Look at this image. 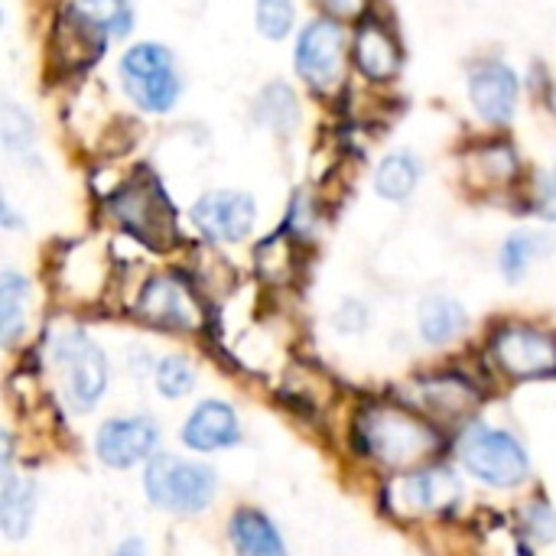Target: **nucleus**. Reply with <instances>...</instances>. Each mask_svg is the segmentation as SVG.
<instances>
[{
  "mask_svg": "<svg viewBox=\"0 0 556 556\" xmlns=\"http://www.w3.org/2000/svg\"><path fill=\"white\" fill-rule=\"evenodd\" d=\"M358 446L368 459L388 469H414L430 463L443 450L440 430L401 404H371L355 420Z\"/></svg>",
  "mask_w": 556,
  "mask_h": 556,
  "instance_id": "f257e3e1",
  "label": "nucleus"
},
{
  "mask_svg": "<svg viewBox=\"0 0 556 556\" xmlns=\"http://www.w3.org/2000/svg\"><path fill=\"white\" fill-rule=\"evenodd\" d=\"M117 78L130 104L143 114H169L182 94L176 55L163 42H134L117 62Z\"/></svg>",
  "mask_w": 556,
  "mask_h": 556,
  "instance_id": "f03ea898",
  "label": "nucleus"
},
{
  "mask_svg": "<svg viewBox=\"0 0 556 556\" xmlns=\"http://www.w3.org/2000/svg\"><path fill=\"white\" fill-rule=\"evenodd\" d=\"M349 59H352V39L342 20L316 16L300 29L293 49V68L303 78V85L313 88L316 94H332L342 88Z\"/></svg>",
  "mask_w": 556,
  "mask_h": 556,
  "instance_id": "7ed1b4c3",
  "label": "nucleus"
},
{
  "mask_svg": "<svg viewBox=\"0 0 556 556\" xmlns=\"http://www.w3.org/2000/svg\"><path fill=\"white\" fill-rule=\"evenodd\" d=\"M108 215L140 244L163 251L176 241V212L166 192L143 176L127 179L117 192L108 195Z\"/></svg>",
  "mask_w": 556,
  "mask_h": 556,
  "instance_id": "20e7f679",
  "label": "nucleus"
},
{
  "mask_svg": "<svg viewBox=\"0 0 556 556\" xmlns=\"http://www.w3.org/2000/svg\"><path fill=\"white\" fill-rule=\"evenodd\" d=\"M143 492L150 505L173 515H202L215 498V472L202 463L156 453L147 459Z\"/></svg>",
  "mask_w": 556,
  "mask_h": 556,
  "instance_id": "39448f33",
  "label": "nucleus"
},
{
  "mask_svg": "<svg viewBox=\"0 0 556 556\" xmlns=\"http://www.w3.org/2000/svg\"><path fill=\"white\" fill-rule=\"evenodd\" d=\"M459 456H463V466L469 469V476H476L479 482L495 485V489H515L531 472V459H528L525 446L511 433L492 430L482 424L466 427V433L459 440Z\"/></svg>",
  "mask_w": 556,
  "mask_h": 556,
  "instance_id": "423d86ee",
  "label": "nucleus"
},
{
  "mask_svg": "<svg viewBox=\"0 0 556 556\" xmlns=\"http://www.w3.org/2000/svg\"><path fill=\"white\" fill-rule=\"evenodd\" d=\"M489 355L495 368L515 381H538L556 375V336L528 323H508L495 329Z\"/></svg>",
  "mask_w": 556,
  "mask_h": 556,
  "instance_id": "0eeeda50",
  "label": "nucleus"
},
{
  "mask_svg": "<svg viewBox=\"0 0 556 556\" xmlns=\"http://www.w3.org/2000/svg\"><path fill=\"white\" fill-rule=\"evenodd\" d=\"M137 316L150 326L176 329V332H195L205 326V309L192 283L176 270L156 274L143 283L137 296Z\"/></svg>",
  "mask_w": 556,
  "mask_h": 556,
  "instance_id": "6e6552de",
  "label": "nucleus"
},
{
  "mask_svg": "<svg viewBox=\"0 0 556 556\" xmlns=\"http://www.w3.org/2000/svg\"><path fill=\"white\" fill-rule=\"evenodd\" d=\"M52 358L62 368L72 404L81 407V410H91L101 401L104 388H108V358H104V352L88 339V332L68 329V332L55 336Z\"/></svg>",
  "mask_w": 556,
  "mask_h": 556,
  "instance_id": "1a4fd4ad",
  "label": "nucleus"
},
{
  "mask_svg": "<svg viewBox=\"0 0 556 556\" xmlns=\"http://www.w3.org/2000/svg\"><path fill=\"white\" fill-rule=\"evenodd\" d=\"M195 231L212 244H241L254 231L257 202L244 189H208L189 208Z\"/></svg>",
  "mask_w": 556,
  "mask_h": 556,
  "instance_id": "9d476101",
  "label": "nucleus"
},
{
  "mask_svg": "<svg viewBox=\"0 0 556 556\" xmlns=\"http://www.w3.org/2000/svg\"><path fill=\"white\" fill-rule=\"evenodd\" d=\"M466 91H469L472 111L485 124L505 127L515 117V111H518L521 78H518V72L505 59H479V62L469 65Z\"/></svg>",
  "mask_w": 556,
  "mask_h": 556,
  "instance_id": "9b49d317",
  "label": "nucleus"
},
{
  "mask_svg": "<svg viewBox=\"0 0 556 556\" xmlns=\"http://www.w3.org/2000/svg\"><path fill=\"white\" fill-rule=\"evenodd\" d=\"M160 440V427L150 417H117L108 420L98 437H94V450L98 459L111 469H130L143 459L153 456V446Z\"/></svg>",
  "mask_w": 556,
  "mask_h": 556,
  "instance_id": "f8f14e48",
  "label": "nucleus"
},
{
  "mask_svg": "<svg viewBox=\"0 0 556 556\" xmlns=\"http://www.w3.org/2000/svg\"><path fill=\"white\" fill-rule=\"evenodd\" d=\"M108 42L111 36L91 16H85L75 3H68L59 13L55 29H52V55L62 68L75 72V68L91 65L104 52Z\"/></svg>",
  "mask_w": 556,
  "mask_h": 556,
  "instance_id": "ddd939ff",
  "label": "nucleus"
},
{
  "mask_svg": "<svg viewBox=\"0 0 556 556\" xmlns=\"http://www.w3.org/2000/svg\"><path fill=\"white\" fill-rule=\"evenodd\" d=\"M352 62L362 78H368L371 85H384L394 81L401 72V46L381 20L362 16L352 36Z\"/></svg>",
  "mask_w": 556,
  "mask_h": 556,
  "instance_id": "4468645a",
  "label": "nucleus"
},
{
  "mask_svg": "<svg viewBox=\"0 0 556 556\" xmlns=\"http://www.w3.org/2000/svg\"><path fill=\"white\" fill-rule=\"evenodd\" d=\"M241 440L238 414L225 401H205L199 404L189 420L182 424V443L195 453H215L228 450Z\"/></svg>",
  "mask_w": 556,
  "mask_h": 556,
  "instance_id": "2eb2a0df",
  "label": "nucleus"
},
{
  "mask_svg": "<svg viewBox=\"0 0 556 556\" xmlns=\"http://www.w3.org/2000/svg\"><path fill=\"white\" fill-rule=\"evenodd\" d=\"M397 492L404 498V508H414L417 515H443L463 498V489L450 469H424L404 479Z\"/></svg>",
  "mask_w": 556,
  "mask_h": 556,
  "instance_id": "dca6fc26",
  "label": "nucleus"
},
{
  "mask_svg": "<svg viewBox=\"0 0 556 556\" xmlns=\"http://www.w3.org/2000/svg\"><path fill=\"white\" fill-rule=\"evenodd\" d=\"M521 156L508 140H485L466 153V173L476 179V186H515L521 179Z\"/></svg>",
  "mask_w": 556,
  "mask_h": 556,
  "instance_id": "f3484780",
  "label": "nucleus"
},
{
  "mask_svg": "<svg viewBox=\"0 0 556 556\" xmlns=\"http://www.w3.org/2000/svg\"><path fill=\"white\" fill-rule=\"evenodd\" d=\"M254 124H261L264 130L277 134V137H287L300 127L303 121V108H300V98L296 91L287 85V81H270L257 91L254 98Z\"/></svg>",
  "mask_w": 556,
  "mask_h": 556,
  "instance_id": "a211bd4d",
  "label": "nucleus"
},
{
  "mask_svg": "<svg viewBox=\"0 0 556 556\" xmlns=\"http://www.w3.org/2000/svg\"><path fill=\"white\" fill-rule=\"evenodd\" d=\"M228 538H231V547L238 551V556H287V547H283L277 528L270 525V518L254 508H241L231 518Z\"/></svg>",
  "mask_w": 556,
  "mask_h": 556,
  "instance_id": "6ab92c4d",
  "label": "nucleus"
},
{
  "mask_svg": "<svg viewBox=\"0 0 556 556\" xmlns=\"http://www.w3.org/2000/svg\"><path fill=\"white\" fill-rule=\"evenodd\" d=\"M424 179V163L414 150H391L375 166V192L384 202H404Z\"/></svg>",
  "mask_w": 556,
  "mask_h": 556,
  "instance_id": "aec40b11",
  "label": "nucleus"
},
{
  "mask_svg": "<svg viewBox=\"0 0 556 556\" xmlns=\"http://www.w3.org/2000/svg\"><path fill=\"white\" fill-rule=\"evenodd\" d=\"M417 397L424 401L427 410L440 414V417H463L479 404L476 388L459 378V375H437V378H424L417 381Z\"/></svg>",
  "mask_w": 556,
  "mask_h": 556,
  "instance_id": "412c9836",
  "label": "nucleus"
},
{
  "mask_svg": "<svg viewBox=\"0 0 556 556\" xmlns=\"http://www.w3.org/2000/svg\"><path fill=\"white\" fill-rule=\"evenodd\" d=\"M29 296H33V287L29 280L7 267L0 274V342L7 349H13L20 342V336L26 332V319H29Z\"/></svg>",
  "mask_w": 556,
  "mask_h": 556,
  "instance_id": "4be33fe9",
  "label": "nucleus"
},
{
  "mask_svg": "<svg viewBox=\"0 0 556 556\" xmlns=\"http://www.w3.org/2000/svg\"><path fill=\"white\" fill-rule=\"evenodd\" d=\"M469 329V313L453 296H427L420 303V336L430 345H450Z\"/></svg>",
  "mask_w": 556,
  "mask_h": 556,
  "instance_id": "5701e85b",
  "label": "nucleus"
},
{
  "mask_svg": "<svg viewBox=\"0 0 556 556\" xmlns=\"http://www.w3.org/2000/svg\"><path fill=\"white\" fill-rule=\"evenodd\" d=\"M554 251V238L544 235V231H534V228H521V231H511L505 241H502V251H498V267L505 274L508 283H521L531 270V264L544 254Z\"/></svg>",
  "mask_w": 556,
  "mask_h": 556,
  "instance_id": "b1692460",
  "label": "nucleus"
},
{
  "mask_svg": "<svg viewBox=\"0 0 556 556\" xmlns=\"http://www.w3.org/2000/svg\"><path fill=\"white\" fill-rule=\"evenodd\" d=\"M36 508V485L29 479H16L13 469H3V485H0V528L10 541L23 538L29 531Z\"/></svg>",
  "mask_w": 556,
  "mask_h": 556,
  "instance_id": "393cba45",
  "label": "nucleus"
},
{
  "mask_svg": "<svg viewBox=\"0 0 556 556\" xmlns=\"http://www.w3.org/2000/svg\"><path fill=\"white\" fill-rule=\"evenodd\" d=\"M254 26L270 42L287 39L296 29V3L293 0H254Z\"/></svg>",
  "mask_w": 556,
  "mask_h": 556,
  "instance_id": "a878e982",
  "label": "nucleus"
},
{
  "mask_svg": "<svg viewBox=\"0 0 556 556\" xmlns=\"http://www.w3.org/2000/svg\"><path fill=\"white\" fill-rule=\"evenodd\" d=\"M85 16H91L111 39H121L134 29V10L127 0H68Z\"/></svg>",
  "mask_w": 556,
  "mask_h": 556,
  "instance_id": "bb28decb",
  "label": "nucleus"
},
{
  "mask_svg": "<svg viewBox=\"0 0 556 556\" xmlns=\"http://www.w3.org/2000/svg\"><path fill=\"white\" fill-rule=\"evenodd\" d=\"M3 147L16 156H33L36 153V127H33V117L16 104V101H7L3 104Z\"/></svg>",
  "mask_w": 556,
  "mask_h": 556,
  "instance_id": "cd10ccee",
  "label": "nucleus"
},
{
  "mask_svg": "<svg viewBox=\"0 0 556 556\" xmlns=\"http://www.w3.org/2000/svg\"><path fill=\"white\" fill-rule=\"evenodd\" d=\"M156 388L163 397H182L195 388V368L182 355H166L156 365Z\"/></svg>",
  "mask_w": 556,
  "mask_h": 556,
  "instance_id": "c85d7f7f",
  "label": "nucleus"
},
{
  "mask_svg": "<svg viewBox=\"0 0 556 556\" xmlns=\"http://www.w3.org/2000/svg\"><path fill=\"white\" fill-rule=\"evenodd\" d=\"M525 531L534 534L538 541H556V511L551 505H528L525 511Z\"/></svg>",
  "mask_w": 556,
  "mask_h": 556,
  "instance_id": "c756f323",
  "label": "nucleus"
},
{
  "mask_svg": "<svg viewBox=\"0 0 556 556\" xmlns=\"http://www.w3.org/2000/svg\"><path fill=\"white\" fill-rule=\"evenodd\" d=\"M531 208L547 218V222H556V176H538V182L531 186Z\"/></svg>",
  "mask_w": 556,
  "mask_h": 556,
  "instance_id": "7c9ffc66",
  "label": "nucleus"
},
{
  "mask_svg": "<svg viewBox=\"0 0 556 556\" xmlns=\"http://www.w3.org/2000/svg\"><path fill=\"white\" fill-rule=\"evenodd\" d=\"M332 20H362L368 16V0H313Z\"/></svg>",
  "mask_w": 556,
  "mask_h": 556,
  "instance_id": "2f4dec72",
  "label": "nucleus"
},
{
  "mask_svg": "<svg viewBox=\"0 0 556 556\" xmlns=\"http://www.w3.org/2000/svg\"><path fill=\"white\" fill-rule=\"evenodd\" d=\"M114 556H147V547H143L140 538H130V541H124V544L117 547V554Z\"/></svg>",
  "mask_w": 556,
  "mask_h": 556,
  "instance_id": "473e14b6",
  "label": "nucleus"
},
{
  "mask_svg": "<svg viewBox=\"0 0 556 556\" xmlns=\"http://www.w3.org/2000/svg\"><path fill=\"white\" fill-rule=\"evenodd\" d=\"M3 228H16V215H13L10 202H3Z\"/></svg>",
  "mask_w": 556,
  "mask_h": 556,
  "instance_id": "72a5a7b5",
  "label": "nucleus"
},
{
  "mask_svg": "<svg viewBox=\"0 0 556 556\" xmlns=\"http://www.w3.org/2000/svg\"><path fill=\"white\" fill-rule=\"evenodd\" d=\"M554 176H556V166H554Z\"/></svg>",
  "mask_w": 556,
  "mask_h": 556,
  "instance_id": "f704fd0d",
  "label": "nucleus"
}]
</instances>
